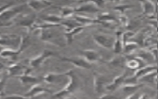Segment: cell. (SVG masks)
Here are the masks:
<instances>
[{
    "instance_id": "23",
    "label": "cell",
    "mask_w": 158,
    "mask_h": 99,
    "mask_svg": "<svg viewBox=\"0 0 158 99\" xmlns=\"http://www.w3.org/2000/svg\"><path fill=\"white\" fill-rule=\"evenodd\" d=\"M96 19L97 20L98 24H101L104 25L109 24L111 22L117 21L115 17L108 12H104L98 15Z\"/></svg>"
},
{
    "instance_id": "26",
    "label": "cell",
    "mask_w": 158,
    "mask_h": 99,
    "mask_svg": "<svg viewBox=\"0 0 158 99\" xmlns=\"http://www.w3.org/2000/svg\"><path fill=\"white\" fill-rule=\"evenodd\" d=\"M156 69V67L154 66H148L143 67L142 69H140L139 70H138L135 74V77L137 79L138 77H141L143 76H146L148 75V74H151L152 72H154Z\"/></svg>"
},
{
    "instance_id": "3",
    "label": "cell",
    "mask_w": 158,
    "mask_h": 99,
    "mask_svg": "<svg viewBox=\"0 0 158 99\" xmlns=\"http://www.w3.org/2000/svg\"><path fill=\"white\" fill-rule=\"evenodd\" d=\"M54 27L44 28L39 30V38L40 39L47 43L59 47H64L67 45L64 35L62 37L61 34L55 30Z\"/></svg>"
},
{
    "instance_id": "30",
    "label": "cell",
    "mask_w": 158,
    "mask_h": 99,
    "mask_svg": "<svg viewBox=\"0 0 158 99\" xmlns=\"http://www.w3.org/2000/svg\"><path fill=\"white\" fill-rule=\"evenodd\" d=\"M127 66L129 69H136L139 66V62L137 59H131L127 62Z\"/></svg>"
},
{
    "instance_id": "34",
    "label": "cell",
    "mask_w": 158,
    "mask_h": 99,
    "mask_svg": "<svg viewBox=\"0 0 158 99\" xmlns=\"http://www.w3.org/2000/svg\"><path fill=\"white\" fill-rule=\"evenodd\" d=\"M157 48H158V41H157Z\"/></svg>"
},
{
    "instance_id": "5",
    "label": "cell",
    "mask_w": 158,
    "mask_h": 99,
    "mask_svg": "<svg viewBox=\"0 0 158 99\" xmlns=\"http://www.w3.org/2000/svg\"><path fill=\"white\" fill-rule=\"evenodd\" d=\"M22 37L17 34H2L0 35V46L17 50L20 47Z\"/></svg>"
},
{
    "instance_id": "31",
    "label": "cell",
    "mask_w": 158,
    "mask_h": 99,
    "mask_svg": "<svg viewBox=\"0 0 158 99\" xmlns=\"http://www.w3.org/2000/svg\"><path fill=\"white\" fill-rule=\"evenodd\" d=\"M113 48L114 50L115 53H120L122 51V43L120 41V38H117V40H115L114 41V46Z\"/></svg>"
},
{
    "instance_id": "24",
    "label": "cell",
    "mask_w": 158,
    "mask_h": 99,
    "mask_svg": "<svg viewBox=\"0 0 158 99\" xmlns=\"http://www.w3.org/2000/svg\"><path fill=\"white\" fill-rule=\"evenodd\" d=\"M60 25L64 27L65 32H69L79 26H83L81 24H80L77 21H76L73 18H72V19H64L63 21L61 22Z\"/></svg>"
},
{
    "instance_id": "1",
    "label": "cell",
    "mask_w": 158,
    "mask_h": 99,
    "mask_svg": "<svg viewBox=\"0 0 158 99\" xmlns=\"http://www.w3.org/2000/svg\"><path fill=\"white\" fill-rule=\"evenodd\" d=\"M68 77V81L65 87L60 91L52 93L51 97L54 98H66L80 90L83 87L84 82L81 77L73 69H69L65 72Z\"/></svg>"
},
{
    "instance_id": "29",
    "label": "cell",
    "mask_w": 158,
    "mask_h": 99,
    "mask_svg": "<svg viewBox=\"0 0 158 99\" xmlns=\"http://www.w3.org/2000/svg\"><path fill=\"white\" fill-rule=\"evenodd\" d=\"M123 58L121 57L114 58L113 59L110 60L108 63L109 64L113 66H120L123 63Z\"/></svg>"
},
{
    "instance_id": "37",
    "label": "cell",
    "mask_w": 158,
    "mask_h": 99,
    "mask_svg": "<svg viewBox=\"0 0 158 99\" xmlns=\"http://www.w3.org/2000/svg\"><path fill=\"white\" fill-rule=\"evenodd\" d=\"M1 96H3L2 95H1V94H0V97H1Z\"/></svg>"
},
{
    "instance_id": "7",
    "label": "cell",
    "mask_w": 158,
    "mask_h": 99,
    "mask_svg": "<svg viewBox=\"0 0 158 99\" xmlns=\"http://www.w3.org/2000/svg\"><path fill=\"white\" fill-rule=\"evenodd\" d=\"M56 53L48 49H44L39 55L30 59L28 61V64L33 69L40 68L44 62L49 58L56 56Z\"/></svg>"
},
{
    "instance_id": "21",
    "label": "cell",
    "mask_w": 158,
    "mask_h": 99,
    "mask_svg": "<svg viewBox=\"0 0 158 99\" xmlns=\"http://www.w3.org/2000/svg\"><path fill=\"white\" fill-rule=\"evenodd\" d=\"M72 18H73L76 21H77L80 24L85 27L91 25L95 24H98L96 19H93L91 18H89L88 17L81 15H74Z\"/></svg>"
},
{
    "instance_id": "11",
    "label": "cell",
    "mask_w": 158,
    "mask_h": 99,
    "mask_svg": "<svg viewBox=\"0 0 158 99\" xmlns=\"http://www.w3.org/2000/svg\"><path fill=\"white\" fill-rule=\"evenodd\" d=\"M94 42L101 47L110 49L113 48L114 44V40L109 36L102 34H94L93 36Z\"/></svg>"
},
{
    "instance_id": "4",
    "label": "cell",
    "mask_w": 158,
    "mask_h": 99,
    "mask_svg": "<svg viewBox=\"0 0 158 99\" xmlns=\"http://www.w3.org/2000/svg\"><path fill=\"white\" fill-rule=\"evenodd\" d=\"M31 44V41L29 36L22 37L20 47L17 50L10 48H5L0 51V56L4 58H8L12 61H15L19 54L28 48Z\"/></svg>"
},
{
    "instance_id": "10",
    "label": "cell",
    "mask_w": 158,
    "mask_h": 99,
    "mask_svg": "<svg viewBox=\"0 0 158 99\" xmlns=\"http://www.w3.org/2000/svg\"><path fill=\"white\" fill-rule=\"evenodd\" d=\"M43 77V80L49 84H66L68 81V77L64 73L49 72Z\"/></svg>"
},
{
    "instance_id": "12",
    "label": "cell",
    "mask_w": 158,
    "mask_h": 99,
    "mask_svg": "<svg viewBox=\"0 0 158 99\" xmlns=\"http://www.w3.org/2000/svg\"><path fill=\"white\" fill-rule=\"evenodd\" d=\"M50 93L52 94V92L49 88H46L40 85V84H36L30 87V88L23 94L25 98H33L36 96L43 94V93Z\"/></svg>"
},
{
    "instance_id": "13",
    "label": "cell",
    "mask_w": 158,
    "mask_h": 99,
    "mask_svg": "<svg viewBox=\"0 0 158 99\" xmlns=\"http://www.w3.org/2000/svg\"><path fill=\"white\" fill-rule=\"evenodd\" d=\"M27 4L30 9L39 12L51 6L52 2L49 0H29Z\"/></svg>"
},
{
    "instance_id": "14",
    "label": "cell",
    "mask_w": 158,
    "mask_h": 99,
    "mask_svg": "<svg viewBox=\"0 0 158 99\" xmlns=\"http://www.w3.org/2000/svg\"><path fill=\"white\" fill-rule=\"evenodd\" d=\"M107 82V79L102 74L94 72L93 73V84L94 89L97 93H102L104 91V86Z\"/></svg>"
},
{
    "instance_id": "22",
    "label": "cell",
    "mask_w": 158,
    "mask_h": 99,
    "mask_svg": "<svg viewBox=\"0 0 158 99\" xmlns=\"http://www.w3.org/2000/svg\"><path fill=\"white\" fill-rule=\"evenodd\" d=\"M127 75V72H124L123 74H122V75H120V76L116 77L114 79V80H113V82L109 84L106 85V88L108 90L110 91H114L118 87H119V85L124 82L125 80V77Z\"/></svg>"
},
{
    "instance_id": "32",
    "label": "cell",
    "mask_w": 158,
    "mask_h": 99,
    "mask_svg": "<svg viewBox=\"0 0 158 99\" xmlns=\"http://www.w3.org/2000/svg\"><path fill=\"white\" fill-rule=\"evenodd\" d=\"M13 4H14V3L12 2H9V3H7V4H4V5L0 6V14H1L4 11H5L6 9H7V8H9V7L13 6Z\"/></svg>"
},
{
    "instance_id": "6",
    "label": "cell",
    "mask_w": 158,
    "mask_h": 99,
    "mask_svg": "<svg viewBox=\"0 0 158 99\" xmlns=\"http://www.w3.org/2000/svg\"><path fill=\"white\" fill-rule=\"evenodd\" d=\"M37 23V17L35 14H23L20 19L15 21L17 26L25 28L28 33L36 30Z\"/></svg>"
},
{
    "instance_id": "2",
    "label": "cell",
    "mask_w": 158,
    "mask_h": 99,
    "mask_svg": "<svg viewBox=\"0 0 158 99\" xmlns=\"http://www.w3.org/2000/svg\"><path fill=\"white\" fill-rule=\"evenodd\" d=\"M27 9H30L27 3L18 6H12L6 9L0 14V26L9 27L12 25L17 17L24 12Z\"/></svg>"
},
{
    "instance_id": "25",
    "label": "cell",
    "mask_w": 158,
    "mask_h": 99,
    "mask_svg": "<svg viewBox=\"0 0 158 99\" xmlns=\"http://www.w3.org/2000/svg\"><path fill=\"white\" fill-rule=\"evenodd\" d=\"M56 8L59 9L60 11V15L63 19L72 17L74 15V14H75V8L70 6H60L56 7Z\"/></svg>"
},
{
    "instance_id": "36",
    "label": "cell",
    "mask_w": 158,
    "mask_h": 99,
    "mask_svg": "<svg viewBox=\"0 0 158 99\" xmlns=\"http://www.w3.org/2000/svg\"><path fill=\"white\" fill-rule=\"evenodd\" d=\"M157 4H158V0H157Z\"/></svg>"
},
{
    "instance_id": "9",
    "label": "cell",
    "mask_w": 158,
    "mask_h": 99,
    "mask_svg": "<svg viewBox=\"0 0 158 99\" xmlns=\"http://www.w3.org/2000/svg\"><path fill=\"white\" fill-rule=\"evenodd\" d=\"M60 61L64 62H67L72 64L76 67L85 69H89L92 67L91 64L88 62L84 58L81 56H73V57H64L59 56Z\"/></svg>"
},
{
    "instance_id": "19",
    "label": "cell",
    "mask_w": 158,
    "mask_h": 99,
    "mask_svg": "<svg viewBox=\"0 0 158 99\" xmlns=\"http://www.w3.org/2000/svg\"><path fill=\"white\" fill-rule=\"evenodd\" d=\"M142 6L144 14L148 16L154 15L155 11V6L154 3L151 0H138Z\"/></svg>"
},
{
    "instance_id": "28",
    "label": "cell",
    "mask_w": 158,
    "mask_h": 99,
    "mask_svg": "<svg viewBox=\"0 0 158 99\" xmlns=\"http://www.w3.org/2000/svg\"><path fill=\"white\" fill-rule=\"evenodd\" d=\"M8 78H9V76L7 75V74H6V75H4L3 77L0 79V94L2 95H4V88L7 84Z\"/></svg>"
},
{
    "instance_id": "20",
    "label": "cell",
    "mask_w": 158,
    "mask_h": 99,
    "mask_svg": "<svg viewBox=\"0 0 158 99\" xmlns=\"http://www.w3.org/2000/svg\"><path fill=\"white\" fill-rule=\"evenodd\" d=\"M85 27L84 26H79L69 32H65L64 33V37L65 38V40H66V43H67V45H70L72 42H73V38L75 37V36L77 34H79L80 33H81L85 28Z\"/></svg>"
},
{
    "instance_id": "38",
    "label": "cell",
    "mask_w": 158,
    "mask_h": 99,
    "mask_svg": "<svg viewBox=\"0 0 158 99\" xmlns=\"http://www.w3.org/2000/svg\"><path fill=\"white\" fill-rule=\"evenodd\" d=\"M78 1H79V0H78Z\"/></svg>"
},
{
    "instance_id": "15",
    "label": "cell",
    "mask_w": 158,
    "mask_h": 99,
    "mask_svg": "<svg viewBox=\"0 0 158 99\" xmlns=\"http://www.w3.org/2000/svg\"><path fill=\"white\" fill-rule=\"evenodd\" d=\"M80 56L84 58L88 62L92 64L102 61L100 54L94 50H84L80 51Z\"/></svg>"
},
{
    "instance_id": "17",
    "label": "cell",
    "mask_w": 158,
    "mask_h": 99,
    "mask_svg": "<svg viewBox=\"0 0 158 99\" xmlns=\"http://www.w3.org/2000/svg\"><path fill=\"white\" fill-rule=\"evenodd\" d=\"M99 9L91 2H83L75 8V13H89L94 14L99 12Z\"/></svg>"
},
{
    "instance_id": "16",
    "label": "cell",
    "mask_w": 158,
    "mask_h": 99,
    "mask_svg": "<svg viewBox=\"0 0 158 99\" xmlns=\"http://www.w3.org/2000/svg\"><path fill=\"white\" fill-rule=\"evenodd\" d=\"M28 68L27 66L20 62H14L7 67V75L9 77H16L24 72Z\"/></svg>"
},
{
    "instance_id": "39",
    "label": "cell",
    "mask_w": 158,
    "mask_h": 99,
    "mask_svg": "<svg viewBox=\"0 0 158 99\" xmlns=\"http://www.w3.org/2000/svg\"><path fill=\"white\" fill-rule=\"evenodd\" d=\"M104 1H106V0H104Z\"/></svg>"
},
{
    "instance_id": "8",
    "label": "cell",
    "mask_w": 158,
    "mask_h": 99,
    "mask_svg": "<svg viewBox=\"0 0 158 99\" xmlns=\"http://www.w3.org/2000/svg\"><path fill=\"white\" fill-rule=\"evenodd\" d=\"M33 69L28 67L23 73L22 74L16 76L15 77L20 82L22 85H34L36 84H40L43 82V77H35L30 75V72Z\"/></svg>"
},
{
    "instance_id": "33",
    "label": "cell",
    "mask_w": 158,
    "mask_h": 99,
    "mask_svg": "<svg viewBox=\"0 0 158 99\" xmlns=\"http://www.w3.org/2000/svg\"><path fill=\"white\" fill-rule=\"evenodd\" d=\"M129 9L130 8V6H117L115 7H114V9L115 10H117V11H119L121 13H123L125 10H126L127 9Z\"/></svg>"
},
{
    "instance_id": "27",
    "label": "cell",
    "mask_w": 158,
    "mask_h": 99,
    "mask_svg": "<svg viewBox=\"0 0 158 99\" xmlns=\"http://www.w3.org/2000/svg\"><path fill=\"white\" fill-rule=\"evenodd\" d=\"M79 3H83V2H91L97 6L98 8H102L104 6L105 1L104 0H79Z\"/></svg>"
},
{
    "instance_id": "35",
    "label": "cell",
    "mask_w": 158,
    "mask_h": 99,
    "mask_svg": "<svg viewBox=\"0 0 158 99\" xmlns=\"http://www.w3.org/2000/svg\"><path fill=\"white\" fill-rule=\"evenodd\" d=\"M157 32H158V27H157Z\"/></svg>"
},
{
    "instance_id": "18",
    "label": "cell",
    "mask_w": 158,
    "mask_h": 99,
    "mask_svg": "<svg viewBox=\"0 0 158 99\" xmlns=\"http://www.w3.org/2000/svg\"><path fill=\"white\" fill-rule=\"evenodd\" d=\"M40 19L44 22L57 26H60L61 22L64 19L60 15L56 14H44L41 15Z\"/></svg>"
}]
</instances>
